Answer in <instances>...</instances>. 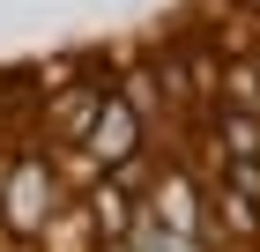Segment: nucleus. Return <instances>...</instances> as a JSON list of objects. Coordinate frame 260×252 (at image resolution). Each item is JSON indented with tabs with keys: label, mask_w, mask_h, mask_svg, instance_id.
<instances>
[{
	"label": "nucleus",
	"mask_w": 260,
	"mask_h": 252,
	"mask_svg": "<svg viewBox=\"0 0 260 252\" xmlns=\"http://www.w3.org/2000/svg\"><path fill=\"white\" fill-rule=\"evenodd\" d=\"M126 149H134V112L104 104V126H97V141H89V156H97V163H112V156H126Z\"/></svg>",
	"instance_id": "nucleus-1"
},
{
	"label": "nucleus",
	"mask_w": 260,
	"mask_h": 252,
	"mask_svg": "<svg viewBox=\"0 0 260 252\" xmlns=\"http://www.w3.org/2000/svg\"><path fill=\"white\" fill-rule=\"evenodd\" d=\"M8 223H22V230H30V223H38V208H45V178L38 171H15V193H8Z\"/></svg>",
	"instance_id": "nucleus-2"
}]
</instances>
